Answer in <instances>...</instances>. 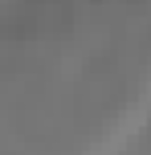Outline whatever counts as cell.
<instances>
[{
    "instance_id": "6da1fadb",
    "label": "cell",
    "mask_w": 151,
    "mask_h": 155,
    "mask_svg": "<svg viewBox=\"0 0 151 155\" xmlns=\"http://www.w3.org/2000/svg\"><path fill=\"white\" fill-rule=\"evenodd\" d=\"M37 4H45V0H37Z\"/></svg>"
}]
</instances>
